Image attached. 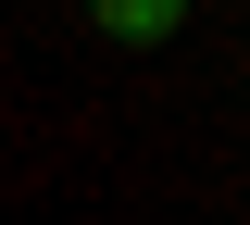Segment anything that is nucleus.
Wrapping results in <instances>:
<instances>
[{
    "label": "nucleus",
    "mask_w": 250,
    "mask_h": 225,
    "mask_svg": "<svg viewBox=\"0 0 250 225\" xmlns=\"http://www.w3.org/2000/svg\"><path fill=\"white\" fill-rule=\"evenodd\" d=\"M88 25L113 38V50H163V38L188 25V0H88Z\"/></svg>",
    "instance_id": "nucleus-1"
}]
</instances>
